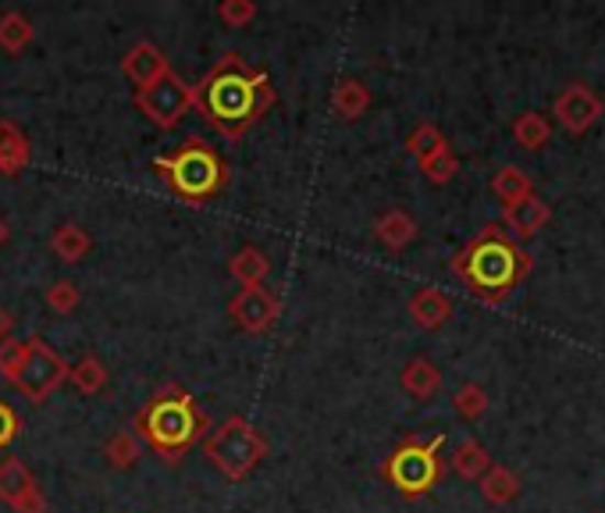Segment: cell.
<instances>
[{
	"instance_id": "obj_1",
	"label": "cell",
	"mask_w": 605,
	"mask_h": 513,
	"mask_svg": "<svg viewBox=\"0 0 605 513\" xmlns=\"http://www.w3.org/2000/svg\"><path fill=\"white\" fill-rule=\"evenodd\" d=\"M193 108L224 140H239L275 108V86H271L264 68L250 65L242 54H224L204 75V83L193 86Z\"/></svg>"
},
{
	"instance_id": "obj_2",
	"label": "cell",
	"mask_w": 605,
	"mask_h": 513,
	"mask_svg": "<svg viewBox=\"0 0 605 513\" xmlns=\"http://www.w3.org/2000/svg\"><path fill=\"white\" fill-rule=\"evenodd\" d=\"M132 432L140 435V443L154 449L164 463H175L204 439L207 417L200 414V406H196V400L186 389L164 385L146 400L143 411L135 414Z\"/></svg>"
},
{
	"instance_id": "obj_3",
	"label": "cell",
	"mask_w": 605,
	"mask_h": 513,
	"mask_svg": "<svg viewBox=\"0 0 605 513\" xmlns=\"http://www.w3.org/2000/svg\"><path fill=\"white\" fill-rule=\"evenodd\" d=\"M154 172L161 175V183L186 204H207L210 196H218L224 183H229L221 154L204 140H196V135H189L186 143L168 150V154H157Z\"/></svg>"
},
{
	"instance_id": "obj_4",
	"label": "cell",
	"mask_w": 605,
	"mask_h": 513,
	"mask_svg": "<svg viewBox=\"0 0 605 513\" xmlns=\"http://www.w3.org/2000/svg\"><path fill=\"white\" fill-rule=\"evenodd\" d=\"M204 457L215 463L229 481H242L256 463L267 457V439L250 425L246 417L232 414L207 435Z\"/></svg>"
},
{
	"instance_id": "obj_5",
	"label": "cell",
	"mask_w": 605,
	"mask_h": 513,
	"mask_svg": "<svg viewBox=\"0 0 605 513\" xmlns=\"http://www.w3.org/2000/svg\"><path fill=\"white\" fill-rule=\"evenodd\" d=\"M65 382H68V360L61 353H54L40 336L25 339L22 371H19V379H14L11 385L19 389L22 396L33 400V403H43V400H51Z\"/></svg>"
},
{
	"instance_id": "obj_6",
	"label": "cell",
	"mask_w": 605,
	"mask_h": 513,
	"mask_svg": "<svg viewBox=\"0 0 605 513\" xmlns=\"http://www.w3.org/2000/svg\"><path fill=\"white\" fill-rule=\"evenodd\" d=\"M438 446H442V439L399 446L385 463V474H388L392 485H396L403 495L428 492L438 481Z\"/></svg>"
},
{
	"instance_id": "obj_7",
	"label": "cell",
	"mask_w": 605,
	"mask_h": 513,
	"mask_svg": "<svg viewBox=\"0 0 605 513\" xmlns=\"http://www.w3.org/2000/svg\"><path fill=\"white\" fill-rule=\"evenodd\" d=\"M132 100L157 129H175L193 108V86H186L175 72H168V75H161L157 83L135 89Z\"/></svg>"
},
{
	"instance_id": "obj_8",
	"label": "cell",
	"mask_w": 605,
	"mask_h": 513,
	"mask_svg": "<svg viewBox=\"0 0 605 513\" xmlns=\"http://www.w3.org/2000/svg\"><path fill=\"white\" fill-rule=\"evenodd\" d=\"M457 268H463V275L471 279L477 290H503L513 275V253L498 243V239H481Z\"/></svg>"
},
{
	"instance_id": "obj_9",
	"label": "cell",
	"mask_w": 605,
	"mask_h": 513,
	"mask_svg": "<svg viewBox=\"0 0 605 513\" xmlns=\"http://www.w3.org/2000/svg\"><path fill=\"white\" fill-rule=\"evenodd\" d=\"M0 503L14 513H47V495L19 457L0 460Z\"/></svg>"
},
{
	"instance_id": "obj_10",
	"label": "cell",
	"mask_w": 605,
	"mask_h": 513,
	"mask_svg": "<svg viewBox=\"0 0 605 513\" xmlns=\"http://www.w3.org/2000/svg\"><path fill=\"white\" fill-rule=\"evenodd\" d=\"M229 314L242 331H250V336H264V331L275 328L282 307H278V296L271 293L267 285H253V290H239L232 296Z\"/></svg>"
},
{
	"instance_id": "obj_11",
	"label": "cell",
	"mask_w": 605,
	"mask_h": 513,
	"mask_svg": "<svg viewBox=\"0 0 605 513\" xmlns=\"http://www.w3.org/2000/svg\"><path fill=\"white\" fill-rule=\"evenodd\" d=\"M121 72H125V79L135 86V89H143L150 83H157L161 75H168V57H164L154 43H135V47L121 57Z\"/></svg>"
},
{
	"instance_id": "obj_12",
	"label": "cell",
	"mask_w": 605,
	"mask_h": 513,
	"mask_svg": "<svg viewBox=\"0 0 605 513\" xmlns=\"http://www.w3.org/2000/svg\"><path fill=\"white\" fill-rule=\"evenodd\" d=\"M29 161H33V143H29L22 125L0 118V175H19L29 168Z\"/></svg>"
},
{
	"instance_id": "obj_13",
	"label": "cell",
	"mask_w": 605,
	"mask_h": 513,
	"mask_svg": "<svg viewBox=\"0 0 605 513\" xmlns=\"http://www.w3.org/2000/svg\"><path fill=\"white\" fill-rule=\"evenodd\" d=\"M229 275L242 285V290H253V285H264L271 275V256L261 247H242L232 261H229Z\"/></svg>"
},
{
	"instance_id": "obj_14",
	"label": "cell",
	"mask_w": 605,
	"mask_h": 513,
	"mask_svg": "<svg viewBox=\"0 0 605 513\" xmlns=\"http://www.w3.org/2000/svg\"><path fill=\"white\" fill-rule=\"evenodd\" d=\"M89 250H94V239H89V232L82 229V225H75V221H65L51 236V253L57 256V261H65V264H79Z\"/></svg>"
},
{
	"instance_id": "obj_15",
	"label": "cell",
	"mask_w": 605,
	"mask_h": 513,
	"mask_svg": "<svg viewBox=\"0 0 605 513\" xmlns=\"http://www.w3.org/2000/svg\"><path fill=\"white\" fill-rule=\"evenodd\" d=\"M371 108V94L367 86L356 79H342L336 89H331V111H336L342 122H356V118Z\"/></svg>"
},
{
	"instance_id": "obj_16",
	"label": "cell",
	"mask_w": 605,
	"mask_h": 513,
	"mask_svg": "<svg viewBox=\"0 0 605 513\" xmlns=\"http://www.w3.org/2000/svg\"><path fill=\"white\" fill-rule=\"evenodd\" d=\"M33 36H36V29H33V22H29L22 11H4V14H0V51L22 54L29 43H33Z\"/></svg>"
},
{
	"instance_id": "obj_17",
	"label": "cell",
	"mask_w": 605,
	"mask_h": 513,
	"mask_svg": "<svg viewBox=\"0 0 605 513\" xmlns=\"http://www.w3.org/2000/svg\"><path fill=\"white\" fill-rule=\"evenodd\" d=\"M374 232H377V239H382L385 247L403 250V247L410 243V239L417 236V225H414V218H410V215H403V210H388V215L377 218Z\"/></svg>"
},
{
	"instance_id": "obj_18",
	"label": "cell",
	"mask_w": 605,
	"mask_h": 513,
	"mask_svg": "<svg viewBox=\"0 0 605 513\" xmlns=\"http://www.w3.org/2000/svg\"><path fill=\"white\" fill-rule=\"evenodd\" d=\"M68 379L82 396H97V392H103V385H108V368L100 364V357L86 353V357H79V364L68 368Z\"/></svg>"
},
{
	"instance_id": "obj_19",
	"label": "cell",
	"mask_w": 605,
	"mask_h": 513,
	"mask_svg": "<svg viewBox=\"0 0 605 513\" xmlns=\"http://www.w3.org/2000/svg\"><path fill=\"white\" fill-rule=\"evenodd\" d=\"M410 314L420 328H438L446 318H449V299L438 293V290H420L414 299H410Z\"/></svg>"
},
{
	"instance_id": "obj_20",
	"label": "cell",
	"mask_w": 605,
	"mask_h": 513,
	"mask_svg": "<svg viewBox=\"0 0 605 513\" xmlns=\"http://www.w3.org/2000/svg\"><path fill=\"white\" fill-rule=\"evenodd\" d=\"M103 452H108L111 467H118V471H129V467H135V460L143 457V443L132 428H118L108 439V446H103Z\"/></svg>"
},
{
	"instance_id": "obj_21",
	"label": "cell",
	"mask_w": 605,
	"mask_h": 513,
	"mask_svg": "<svg viewBox=\"0 0 605 513\" xmlns=\"http://www.w3.org/2000/svg\"><path fill=\"white\" fill-rule=\"evenodd\" d=\"M438 385H442V379H438V371H435V364H428V360H410L406 364V371H403V389L410 392V396H417V400H428V396H435L438 392Z\"/></svg>"
},
{
	"instance_id": "obj_22",
	"label": "cell",
	"mask_w": 605,
	"mask_h": 513,
	"mask_svg": "<svg viewBox=\"0 0 605 513\" xmlns=\"http://www.w3.org/2000/svg\"><path fill=\"white\" fill-rule=\"evenodd\" d=\"M79 285H75L72 279H57L51 290H47V307L54 314H75V307H79Z\"/></svg>"
},
{
	"instance_id": "obj_23",
	"label": "cell",
	"mask_w": 605,
	"mask_h": 513,
	"mask_svg": "<svg viewBox=\"0 0 605 513\" xmlns=\"http://www.w3.org/2000/svg\"><path fill=\"white\" fill-rule=\"evenodd\" d=\"M541 218H544V210L538 207V200H531V196H524V200L509 204V225L517 232H535L541 225Z\"/></svg>"
},
{
	"instance_id": "obj_24",
	"label": "cell",
	"mask_w": 605,
	"mask_h": 513,
	"mask_svg": "<svg viewBox=\"0 0 605 513\" xmlns=\"http://www.w3.org/2000/svg\"><path fill=\"white\" fill-rule=\"evenodd\" d=\"M218 19L224 25H232V29H242V25H250L256 19V4H253V0H221Z\"/></svg>"
},
{
	"instance_id": "obj_25",
	"label": "cell",
	"mask_w": 605,
	"mask_h": 513,
	"mask_svg": "<svg viewBox=\"0 0 605 513\" xmlns=\"http://www.w3.org/2000/svg\"><path fill=\"white\" fill-rule=\"evenodd\" d=\"M22 360H25V339H8V342H0V374H4L8 382L19 379Z\"/></svg>"
},
{
	"instance_id": "obj_26",
	"label": "cell",
	"mask_w": 605,
	"mask_h": 513,
	"mask_svg": "<svg viewBox=\"0 0 605 513\" xmlns=\"http://www.w3.org/2000/svg\"><path fill=\"white\" fill-rule=\"evenodd\" d=\"M495 193L503 196L506 204H517L527 196V183H524V175L517 168H503V175L495 178Z\"/></svg>"
},
{
	"instance_id": "obj_27",
	"label": "cell",
	"mask_w": 605,
	"mask_h": 513,
	"mask_svg": "<svg viewBox=\"0 0 605 513\" xmlns=\"http://www.w3.org/2000/svg\"><path fill=\"white\" fill-rule=\"evenodd\" d=\"M446 143H442V135H438V129L435 125H420L414 135H410V154H417L420 161H428L435 150H442Z\"/></svg>"
},
{
	"instance_id": "obj_28",
	"label": "cell",
	"mask_w": 605,
	"mask_h": 513,
	"mask_svg": "<svg viewBox=\"0 0 605 513\" xmlns=\"http://www.w3.org/2000/svg\"><path fill=\"white\" fill-rule=\"evenodd\" d=\"M424 172H428L431 183H446V178H452V172H457V157L449 154V150H435V154L428 161H420Z\"/></svg>"
},
{
	"instance_id": "obj_29",
	"label": "cell",
	"mask_w": 605,
	"mask_h": 513,
	"mask_svg": "<svg viewBox=\"0 0 605 513\" xmlns=\"http://www.w3.org/2000/svg\"><path fill=\"white\" fill-rule=\"evenodd\" d=\"M484 463H488V460H484L481 446H474V443H466V446L457 452V471H460V474H466V478L481 474V467H484Z\"/></svg>"
},
{
	"instance_id": "obj_30",
	"label": "cell",
	"mask_w": 605,
	"mask_h": 513,
	"mask_svg": "<svg viewBox=\"0 0 605 513\" xmlns=\"http://www.w3.org/2000/svg\"><path fill=\"white\" fill-rule=\"evenodd\" d=\"M19 414L11 411V406L0 400V452H4L14 439H19Z\"/></svg>"
},
{
	"instance_id": "obj_31",
	"label": "cell",
	"mask_w": 605,
	"mask_h": 513,
	"mask_svg": "<svg viewBox=\"0 0 605 513\" xmlns=\"http://www.w3.org/2000/svg\"><path fill=\"white\" fill-rule=\"evenodd\" d=\"M457 411H460L463 417H477V414L484 411V396H481V389H474V385L460 389V392H457Z\"/></svg>"
},
{
	"instance_id": "obj_32",
	"label": "cell",
	"mask_w": 605,
	"mask_h": 513,
	"mask_svg": "<svg viewBox=\"0 0 605 513\" xmlns=\"http://www.w3.org/2000/svg\"><path fill=\"white\" fill-rule=\"evenodd\" d=\"M509 492H513L509 474H503V471H495L488 481H484V495H488V500H506Z\"/></svg>"
},
{
	"instance_id": "obj_33",
	"label": "cell",
	"mask_w": 605,
	"mask_h": 513,
	"mask_svg": "<svg viewBox=\"0 0 605 513\" xmlns=\"http://www.w3.org/2000/svg\"><path fill=\"white\" fill-rule=\"evenodd\" d=\"M11 331H14V318H11L4 307H0V342H8Z\"/></svg>"
},
{
	"instance_id": "obj_34",
	"label": "cell",
	"mask_w": 605,
	"mask_h": 513,
	"mask_svg": "<svg viewBox=\"0 0 605 513\" xmlns=\"http://www.w3.org/2000/svg\"><path fill=\"white\" fill-rule=\"evenodd\" d=\"M8 243V225H4V218H0V247Z\"/></svg>"
}]
</instances>
